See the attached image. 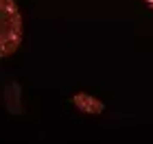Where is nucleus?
<instances>
[{
	"instance_id": "nucleus-1",
	"label": "nucleus",
	"mask_w": 153,
	"mask_h": 144,
	"mask_svg": "<svg viewBox=\"0 0 153 144\" xmlns=\"http://www.w3.org/2000/svg\"><path fill=\"white\" fill-rule=\"evenodd\" d=\"M22 42V18L13 0H0V57H9Z\"/></svg>"
},
{
	"instance_id": "nucleus-2",
	"label": "nucleus",
	"mask_w": 153,
	"mask_h": 144,
	"mask_svg": "<svg viewBox=\"0 0 153 144\" xmlns=\"http://www.w3.org/2000/svg\"><path fill=\"white\" fill-rule=\"evenodd\" d=\"M74 105H76L79 112L90 114V116L101 114L103 109H105V105H103L99 98H94V96H90V94H76V96H74Z\"/></svg>"
},
{
	"instance_id": "nucleus-3",
	"label": "nucleus",
	"mask_w": 153,
	"mask_h": 144,
	"mask_svg": "<svg viewBox=\"0 0 153 144\" xmlns=\"http://www.w3.org/2000/svg\"><path fill=\"white\" fill-rule=\"evenodd\" d=\"M147 2H151V4H153V0H147Z\"/></svg>"
}]
</instances>
